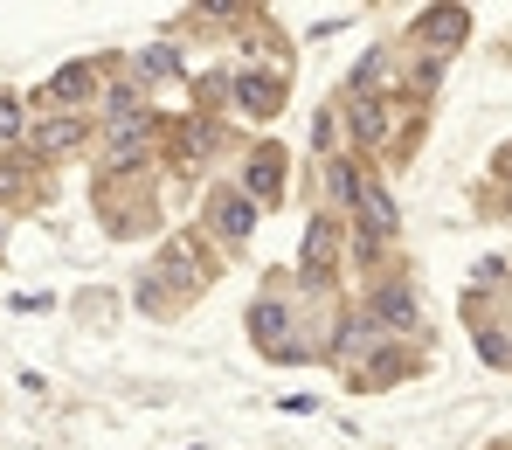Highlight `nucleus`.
<instances>
[{
  "label": "nucleus",
  "instance_id": "16",
  "mask_svg": "<svg viewBox=\"0 0 512 450\" xmlns=\"http://www.w3.org/2000/svg\"><path fill=\"white\" fill-rule=\"evenodd\" d=\"M478 354L492 360V367H512V340L506 333H478Z\"/></svg>",
  "mask_w": 512,
  "mask_h": 450
},
{
  "label": "nucleus",
  "instance_id": "14",
  "mask_svg": "<svg viewBox=\"0 0 512 450\" xmlns=\"http://www.w3.org/2000/svg\"><path fill=\"white\" fill-rule=\"evenodd\" d=\"M28 132V111H21V97H0V146H14Z\"/></svg>",
  "mask_w": 512,
  "mask_h": 450
},
{
  "label": "nucleus",
  "instance_id": "7",
  "mask_svg": "<svg viewBox=\"0 0 512 450\" xmlns=\"http://www.w3.org/2000/svg\"><path fill=\"white\" fill-rule=\"evenodd\" d=\"M236 97H243V111L270 118V111L284 104V84H277V77H236Z\"/></svg>",
  "mask_w": 512,
  "mask_h": 450
},
{
  "label": "nucleus",
  "instance_id": "13",
  "mask_svg": "<svg viewBox=\"0 0 512 450\" xmlns=\"http://www.w3.org/2000/svg\"><path fill=\"white\" fill-rule=\"evenodd\" d=\"M326 187H333V201H360V187H367V180H360V167L333 160V167H326Z\"/></svg>",
  "mask_w": 512,
  "mask_h": 450
},
{
  "label": "nucleus",
  "instance_id": "1",
  "mask_svg": "<svg viewBox=\"0 0 512 450\" xmlns=\"http://www.w3.org/2000/svg\"><path fill=\"white\" fill-rule=\"evenodd\" d=\"M333 250H340V222H333V215H319V222L305 229V250H298V270H305L312 284H326V270H333Z\"/></svg>",
  "mask_w": 512,
  "mask_h": 450
},
{
  "label": "nucleus",
  "instance_id": "11",
  "mask_svg": "<svg viewBox=\"0 0 512 450\" xmlns=\"http://www.w3.org/2000/svg\"><path fill=\"white\" fill-rule=\"evenodd\" d=\"M381 132H388V111H381L374 97H353V139H367V146H374Z\"/></svg>",
  "mask_w": 512,
  "mask_h": 450
},
{
  "label": "nucleus",
  "instance_id": "18",
  "mask_svg": "<svg viewBox=\"0 0 512 450\" xmlns=\"http://www.w3.org/2000/svg\"><path fill=\"white\" fill-rule=\"evenodd\" d=\"M21 180H28V174H21L14 160H0V201H7V194H21Z\"/></svg>",
  "mask_w": 512,
  "mask_h": 450
},
{
  "label": "nucleus",
  "instance_id": "4",
  "mask_svg": "<svg viewBox=\"0 0 512 450\" xmlns=\"http://www.w3.org/2000/svg\"><path fill=\"white\" fill-rule=\"evenodd\" d=\"M360 215H367V229H360L367 243H360V250H374V243H388V236L402 229V222H395V201H388V187H374V180L360 187Z\"/></svg>",
  "mask_w": 512,
  "mask_h": 450
},
{
  "label": "nucleus",
  "instance_id": "10",
  "mask_svg": "<svg viewBox=\"0 0 512 450\" xmlns=\"http://www.w3.org/2000/svg\"><path fill=\"white\" fill-rule=\"evenodd\" d=\"M464 28H471V14H464V7H436V14H429V42H436V49L464 42Z\"/></svg>",
  "mask_w": 512,
  "mask_h": 450
},
{
  "label": "nucleus",
  "instance_id": "9",
  "mask_svg": "<svg viewBox=\"0 0 512 450\" xmlns=\"http://www.w3.org/2000/svg\"><path fill=\"white\" fill-rule=\"evenodd\" d=\"M104 118H111V132H139V90L118 84L111 97H104Z\"/></svg>",
  "mask_w": 512,
  "mask_h": 450
},
{
  "label": "nucleus",
  "instance_id": "17",
  "mask_svg": "<svg viewBox=\"0 0 512 450\" xmlns=\"http://www.w3.org/2000/svg\"><path fill=\"white\" fill-rule=\"evenodd\" d=\"M146 77H173V49H146Z\"/></svg>",
  "mask_w": 512,
  "mask_h": 450
},
{
  "label": "nucleus",
  "instance_id": "15",
  "mask_svg": "<svg viewBox=\"0 0 512 450\" xmlns=\"http://www.w3.org/2000/svg\"><path fill=\"white\" fill-rule=\"evenodd\" d=\"M139 146H146V125H139V132H111V167H132Z\"/></svg>",
  "mask_w": 512,
  "mask_h": 450
},
{
  "label": "nucleus",
  "instance_id": "6",
  "mask_svg": "<svg viewBox=\"0 0 512 450\" xmlns=\"http://www.w3.org/2000/svg\"><path fill=\"white\" fill-rule=\"evenodd\" d=\"M277 174H284V153H277V146H256L243 187H256V201H277Z\"/></svg>",
  "mask_w": 512,
  "mask_h": 450
},
{
  "label": "nucleus",
  "instance_id": "5",
  "mask_svg": "<svg viewBox=\"0 0 512 450\" xmlns=\"http://www.w3.org/2000/svg\"><path fill=\"white\" fill-rule=\"evenodd\" d=\"M250 333L277 354V347H284V333H291V312H284L277 298H256V305H250Z\"/></svg>",
  "mask_w": 512,
  "mask_h": 450
},
{
  "label": "nucleus",
  "instance_id": "8",
  "mask_svg": "<svg viewBox=\"0 0 512 450\" xmlns=\"http://www.w3.org/2000/svg\"><path fill=\"white\" fill-rule=\"evenodd\" d=\"M77 139H84V118H70V111H63V118H49V125L35 132V146H42V153H70Z\"/></svg>",
  "mask_w": 512,
  "mask_h": 450
},
{
  "label": "nucleus",
  "instance_id": "2",
  "mask_svg": "<svg viewBox=\"0 0 512 450\" xmlns=\"http://www.w3.org/2000/svg\"><path fill=\"white\" fill-rule=\"evenodd\" d=\"M374 319H381L388 333H416V326H423V305H416L409 284H381V291H374Z\"/></svg>",
  "mask_w": 512,
  "mask_h": 450
},
{
  "label": "nucleus",
  "instance_id": "12",
  "mask_svg": "<svg viewBox=\"0 0 512 450\" xmlns=\"http://www.w3.org/2000/svg\"><path fill=\"white\" fill-rule=\"evenodd\" d=\"M90 84H97V77H90L84 63H70V70H63V77L49 84V97H56V104H84V97H90Z\"/></svg>",
  "mask_w": 512,
  "mask_h": 450
},
{
  "label": "nucleus",
  "instance_id": "3",
  "mask_svg": "<svg viewBox=\"0 0 512 450\" xmlns=\"http://www.w3.org/2000/svg\"><path fill=\"white\" fill-rule=\"evenodd\" d=\"M215 236H222V243H250L256 236V201L250 194H215Z\"/></svg>",
  "mask_w": 512,
  "mask_h": 450
}]
</instances>
